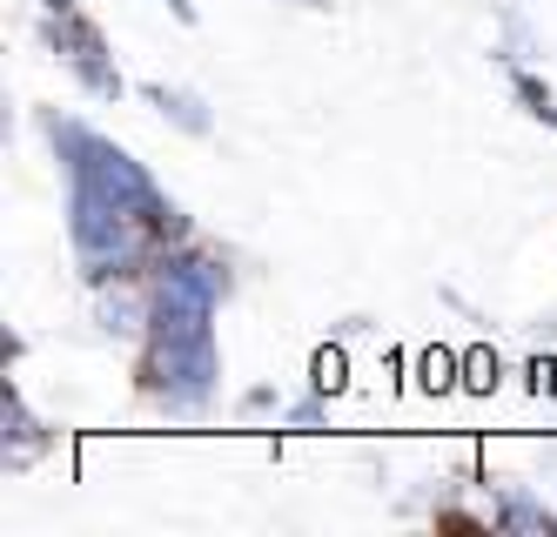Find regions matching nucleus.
Instances as JSON below:
<instances>
[{
    "label": "nucleus",
    "instance_id": "f257e3e1",
    "mask_svg": "<svg viewBox=\"0 0 557 537\" xmlns=\"http://www.w3.org/2000/svg\"><path fill=\"white\" fill-rule=\"evenodd\" d=\"M41 34H48V48H61V61L74 68V81H82L95 101H122V74H114V61H108V40H101V27L82 8L61 14V27L48 21Z\"/></svg>",
    "mask_w": 557,
    "mask_h": 537
},
{
    "label": "nucleus",
    "instance_id": "f03ea898",
    "mask_svg": "<svg viewBox=\"0 0 557 537\" xmlns=\"http://www.w3.org/2000/svg\"><path fill=\"white\" fill-rule=\"evenodd\" d=\"M141 95H148L154 108H162V114L175 121L182 135H195V142H209V135H215V114H209V101H202V95H188V88H169V81H148Z\"/></svg>",
    "mask_w": 557,
    "mask_h": 537
},
{
    "label": "nucleus",
    "instance_id": "7ed1b4c3",
    "mask_svg": "<svg viewBox=\"0 0 557 537\" xmlns=\"http://www.w3.org/2000/svg\"><path fill=\"white\" fill-rule=\"evenodd\" d=\"M8 424H14V457H8V464L21 471V464H34V457L48 450V430H41V424H34L27 410H21V396H14V390H8Z\"/></svg>",
    "mask_w": 557,
    "mask_h": 537
},
{
    "label": "nucleus",
    "instance_id": "20e7f679",
    "mask_svg": "<svg viewBox=\"0 0 557 537\" xmlns=\"http://www.w3.org/2000/svg\"><path fill=\"white\" fill-rule=\"evenodd\" d=\"M504 524H517V530H557V517L537 511L524 490H504Z\"/></svg>",
    "mask_w": 557,
    "mask_h": 537
},
{
    "label": "nucleus",
    "instance_id": "39448f33",
    "mask_svg": "<svg viewBox=\"0 0 557 537\" xmlns=\"http://www.w3.org/2000/svg\"><path fill=\"white\" fill-rule=\"evenodd\" d=\"M262 410H275V390H249L243 396V417H262Z\"/></svg>",
    "mask_w": 557,
    "mask_h": 537
},
{
    "label": "nucleus",
    "instance_id": "423d86ee",
    "mask_svg": "<svg viewBox=\"0 0 557 537\" xmlns=\"http://www.w3.org/2000/svg\"><path fill=\"white\" fill-rule=\"evenodd\" d=\"M169 14H175L182 27H195V0H169Z\"/></svg>",
    "mask_w": 557,
    "mask_h": 537
},
{
    "label": "nucleus",
    "instance_id": "0eeeda50",
    "mask_svg": "<svg viewBox=\"0 0 557 537\" xmlns=\"http://www.w3.org/2000/svg\"><path fill=\"white\" fill-rule=\"evenodd\" d=\"M531 121H544V129H557V101H544V108H537Z\"/></svg>",
    "mask_w": 557,
    "mask_h": 537
},
{
    "label": "nucleus",
    "instance_id": "6e6552de",
    "mask_svg": "<svg viewBox=\"0 0 557 537\" xmlns=\"http://www.w3.org/2000/svg\"><path fill=\"white\" fill-rule=\"evenodd\" d=\"M41 8H48V14H74V0H41Z\"/></svg>",
    "mask_w": 557,
    "mask_h": 537
},
{
    "label": "nucleus",
    "instance_id": "1a4fd4ad",
    "mask_svg": "<svg viewBox=\"0 0 557 537\" xmlns=\"http://www.w3.org/2000/svg\"><path fill=\"white\" fill-rule=\"evenodd\" d=\"M289 8H309V14H323V8H330V0H289Z\"/></svg>",
    "mask_w": 557,
    "mask_h": 537
}]
</instances>
